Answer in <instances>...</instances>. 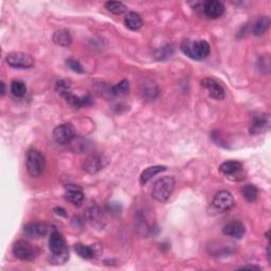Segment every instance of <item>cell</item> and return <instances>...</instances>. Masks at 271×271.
<instances>
[{
    "mask_svg": "<svg viewBox=\"0 0 271 271\" xmlns=\"http://www.w3.org/2000/svg\"><path fill=\"white\" fill-rule=\"evenodd\" d=\"M27 171L32 177H38L44 173L46 167V159L38 149L30 148L26 156Z\"/></svg>",
    "mask_w": 271,
    "mask_h": 271,
    "instance_id": "4",
    "label": "cell"
},
{
    "mask_svg": "<svg viewBox=\"0 0 271 271\" xmlns=\"http://www.w3.org/2000/svg\"><path fill=\"white\" fill-rule=\"evenodd\" d=\"M11 92L17 98H21L27 92L26 84L19 80H14L11 83Z\"/></svg>",
    "mask_w": 271,
    "mask_h": 271,
    "instance_id": "28",
    "label": "cell"
},
{
    "mask_svg": "<svg viewBox=\"0 0 271 271\" xmlns=\"http://www.w3.org/2000/svg\"><path fill=\"white\" fill-rule=\"evenodd\" d=\"M38 253V249L27 240H17L13 246V254L18 260L33 261Z\"/></svg>",
    "mask_w": 271,
    "mask_h": 271,
    "instance_id": "5",
    "label": "cell"
},
{
    "mask_svg": "<svg viewBox=\"0 0 271 271\" xmlns=\"http://www.w3.org/2000/svg\"><path fill=\"white\" fill-rule=\"evenodd\" d=\"M56 90L59 93H64L66 91H69L70 90V84L68 81L66 80H61L56 83Z\"/></svg>",
    "mask_w": 271,
    "mask_h": 271,
    "instance_id": "31",
    "label": "cell"
},
{
    "mask_svg": "<svg viewBox=\"0 0 271 271\" xmlns=\"http://www.w3.org/2000/svg\"><path fill=\"white\" fill-rule=\"evenodd\" d=\"M52 39L54 44L61 47H68L72 43V37L70 32L68 30H65V29L57 30L56 32H54Z\"/></svg>",
    "mask_w": 271,
    "mask_h": 271,
    "instance_id": "20",
    "label": "cell"
},
{
    "mask_svg": "<svg viewBox=\"0 0 271 271\" xmlns=\"http://www.w3.org/2000/svg\"><path fill=\"white\" fill-rule=\"evenodd\" d=\"M85 218L89 224L94 228L102 229L105 226L104 214H103V212H102L100 207L96 206V204H92V206H90L86 210Z\"/></svg>",
    "mask_w": 271,
    "mask_h": 271,
    "instance_id": "12",
    "label": "cell"
},
{
    "mask_svg": "<svg viewBox=\"0 0 271 271\" xmlns=\"http://www.w3.org/2000/svg\"><path fill=\"white\" fill-rule=\"evenodd\" d=\"M129 91V82L123 80L110 87V96H123Z\"/></svg>",
    "mask_w": 271,
    "mask_h": 271,
    "instance_id": "25",
    "label": "cell"
},
{
    "mask_svg": "<svg viewBox=\"0 0 271 271\" xmlns=\"http://www.w3.org/2000/svg\"><path fill=\"white\" fill-rule=\"evenodd\" d=\"M5 62L15 69H30L35 65L34 58L25 52H11L5 57Z\"/></svg>",
    "mask_w": 271,
    "mask_h": 271,
    "instance_id": "6",
    "label": "cell"
},
{
    "mask_svg": "<svg viewBox=\"0 0 271 271\" xmlns=\"http://www.w3.org/2000/svg\"><path fill=\"white\" fill-rule=\"evenodd\" d=\"M108 208H109L111 213L119 214L120 212H121V206H120V204H118L117 202L109 203V206H108Z\"/></svg>",
    "mask_w": 271,
    "mask_h": 271,
    "instance_id": "32",
    "label": "cell"
},
{
    "mask_svg": "<svg viewBox=\"0 0 271 271\" xmlns=\"http://www.w3.org/2000/svg\"><path fill=\"white\" fill-rule=\"evenodd\" d=\"M270 27V18L268 16H262L254 22L252 27V33L255 36H262L266 33Z\"/></svg>",
    "mask_w": 271,
    "mask_h": 271,
    "instance_id": "22",
    "label": "cell"
},
{
    "mask_svg": "<svg viewBox=\"0 0 271 271\" xmlns=\"http://www.w3.org/2000/svg\"><path fill=\"white\" fill-rule=\"evenodd\" d=\"M49 249L51 252V263L54 265H63L68 261L69 249L66 239L61 232L56 229L50 233Z\"/></svg>",
    "mask_w": 271,
    "mask_h": 271,
    "instance_id": "1",
    "label": "cell"
},
{
    "mask_svg": "<svg viewBox=\"0 0 271 271\" xmlns=\"http://www.w3.org/2000/svg\"><path fill=\"white\" fill-rule=\"evenodd\" d=\"M74 250L77 255L81 256L82 258H85V260H92V258L95 256V252L92 247L87 245L76 244L74 246Z\"/></svg>",
    "mask_w": 271,
    "mask_h": 271,
    "instance_id": "23",
    "label": "cell"
},
{
    "mask_svg": "<svg viewBox=\"0 0 271 271\" xmlns=\"http://www.w3.org/2000/svg\"><path fill=\"white\" fill-rule=\"evenodd\" d=\"M267 261L270 264V247H267Z\"/></svg>",
    "mask_w": 271,
    "mask_h": 271,
    "instance_id": "35",
    "label": "cell"
},
{
    "mask_svg": "<svg viewBox=\"0 0 271 271\" xmlns=\"http://www.w3.org/2000/svg\"><path fill=\"white\" fill-rule=\"evenodd\" d=\"M125 26L128 29L132 30V31H137L143 27V19L140 16V14L136 13V12H129L126 14L124 18Z\"/></svg>",
    "mask_w": 271,
    "mask_h": 271,
    "instance_id": "19",
    "label": "cell"
},
{
    "mask_svg": "<svg viewBox=\"0 0 271 271\" xmlns=\"http://www.w3.org/2000/svg\"><path fill=\"white\" fill-rule=\"evenodd\" d=\"M62 95L65 98V100L68 102L69 104L74 107H86L93 104V100L90 95H84V96H76L72 93L70 90L62 93Z\"/></svg>",
    "mask_w": 271,
    "mask_h": 271,
    "instance_id": "18",
    "label": "cell"
},
{
    "mask_svg": "<svg viewBox=\"0 0 271 271\" xmlns=\"http://www.w3.org/2000/svg\"><path fill=\"white\" fill-rule=\"evenodd\" d=\"M1 94L2 95H4V93H5V85H4V83L3 82H1Z\"/></svg>",
    "mask_w": 271,
    "mask_h": 271,
    "instance_id": "36",
    "label": "cell"
},
{
    "mask_svg": "<svg viewBox=\"0 0 271 271\" xmlns=\"http://www.w3.org/2000/svg\"><path fill=\"white\" fill-rule=\"evenodd\" d=\"M54 211H57V212H55V213L58 214V215L65 216V217H66V216H67V213H66V211L64 209H62V208H56Z\"/></svg>",
    "mask_w": 271,
    "mask_h": 271,
    "instance_id": "34",
    "label": "cell"
},
{
    "mask_svg": "<svg viewBox=\"0 0 271 271\" xmlns=\"http://www.w3.org/2000/svg\"><path fill=\"white\" fill-rule=\"evenodd\" d=\"M174 177H162L153 185L152 196L159 202H166L175 189Z\"/></svg>",
    "mask_w": 271,
    "mask_h": 271,
    "instance_id": "3",
    "label": "cell"
},
{
    "mask_svg": "<svg viewBox=\"0 0 271 271\" xmlns=\"http://www.w3.org/2000/svg\"><path fill=\"white\" fill-rule=\"evenodd\" d=\"M238 269L240 270H262L261 267H258V266H255V265H246V266H242V267H239Z\"/></svg>",
    "mask_w": 271,
    "mask_h": 271,
    "instance_id": "33",
    "label": "cell"
},
{
    "mask_svg": "<svg viewBox=\"0 0 271 271\" xmlns=\"http://www.w3.org/2000/svg\"><path fill=\"white\" fill-rule=\"evenodd\" d=\"M201 85L203 88H206L208 90L209 95L211 98H213L215 100L225 99V95H226L225 89L216 80L206 77V79H203L201 81Z\"/></svg>",
    "mask_w": 271,
    "mask_h": 271,
    "instance_id": "14",
    "label": "cell"
},
{
    "mask_svg": "<svg viewBox=\"0 0 271 271\" xmlns=\"http://www.w3.org/2000/svg\"><path fill=\"white\" fill-rule=\"evenodd\" d=\"M165 170H166V166H163V165H155V166H150V167L145 168V170L142 172L141 176H140V183L142 185L146 184L153 177L158 175L159 173L163 172Z\"/></svg>",
    "mask_w": 271,
    "mask_h": 271,
    "instance_id": "21",
    "label": "cell"
},
{
    "mask_svg": "<svg viewBox=\"0 0 271 271\" xmlns=\"http://www.w3.org/2000/svg\"><path fill=\"white\" fill-rule=\"evenodd\" d=\"M107 164V159L104 157L103 155L100 154H91L85 159L83 163L84 171L87 172L88 174H95L100 172L101 170L106 166Z\"/></svg>",
    "mask_w": 271,
    "mask_h": 271,
    "instance_id": "9",
    "label": "cell"
},
{
    "mask_svg": "<svg viewBox=\"0 0 271 271\" xmlns=\"http://www.w3.org/2000/svg\"><path fill=\"white\" fill-rule=\"evenodd\" d=\"M174 53V48L173 46H165L163 48H161L159 50L155 51V58L158 59V61H165V59L170 58Z\"/></svg>",
    "mask_w": 271,
    "mask_h": 271,
    "instance_id": "29",
    "label": "cell"
},
{
    "mask_svg": "<svg viewBox=\"0 0 271 271\" xmlns=\"http://www.w3.org/2000/svg\"><path fill=\"white\" fill-rule=\"evenodd\" d=\"M212 206L220 213L227 212L234 206V198L230 192L220 191L214 196Z\"/></svg>",
    "mask_w": 271,
    "mask_h": 271,
    "instance_id": "10",
    "label": "cell"
},
{
    "mask_svg": "<svg viewBox=\"0 0 271 271\" xmlns=\"http://www.w3.org/2000/svg\"><path fill=\"white\" fill-rule=\"evenodd\" d=\"M53 139L61 145H69V143L75 137L74 130L70 123H64L56 126L52 132Z\"/></svg>",
    "mask_w": 271,
    "mask_h": 271,
    "instance_id": "7",
    "label": "cell"
},
{
    "mask_svg": "<svg viewBox=\"0 0 271 271\" xmlns=\"http://www.w3.org/2000/svg\"><path fill=\"white\" fill-rule=\"evenodd\" d=\"M203 12L210 19H217L225 13V5L217 0H209L203 3Z\"/></svg>",
    "mask_w": 271,
    "mask_h": 271,
    "instance_id": "16",
    "label": "cell"
},
{
    "mask_svg": "<svg viewBox=\"0 0 271 271\" xmlns=\"http://www.w3.org/2000/svg\"><path fill=\"white\" fill-rule=\"evenodd\" d=\"M270 128V114L269 113H261L257 114L252 120V124L250 127L251 135H260L263 132H266Z\"/></svg>",
    "mask_w": 271,
    "mask_h": 271,
    "instance_id": "13",
    "label": "cell"
},
{
    "mask_svg": "<svg viewBox=\"0 0 271 271\" xmlns=\"http://www.w3.org/2000/svg\"><path fill=\"white\" fill-rule=\"evenodd\" d=\"M54 229L55 228L41 222H30L23 227V232L31 238H40L46 236L48 233H51Z\"/></svg>",
    "mask_w": 271,
    "mask_h": 271,
    "instance_id": "11",
    "label": "cell"
},
{
    "mask_svg": "<svg viewBox=\"0 0 271 271\" xmlns=\"http://www.w3.org/2000/svg\"><path fill=\"white\" fill-rule=\"evenodd\" d=\"M219 171L224 174L228 179L242 180L244 177V167L239 161L229 160L219 166Z\"/></svg>",
    "mask_w": 271,
    "mask_h": 271,
    "instance_id": "8",
    "label": "cell"
},
{
    "mask_svg": "<svg viewBox=\"0 0 271 271\" xmlns=\"http://www.w3.org/2000/svg\"><path fill=\"white\" fill-rule=\"evenodd\" d=\"M65 198L66 200L69 201L71 204H73L75 207H81L84 202V192L80 186L74 184H68L65 186Z\"/></svg>",
    "mask_w": 271,
    "mask_h": 271,
    "instance_id": "15",
    "label": "cell"
},
{
    "mask_svg": "<svg viewBox=\"0 0 271 271\" xmlns=\"http://www.w3.org/2000/svg\"><path fill=\"white\" fill-rule=\"evenodd\" d=\"M222 232L227 236L240 239L245 235L246 228L240 221L232 220L225 225L224 229H222Z\"/></svg>",
    "mask_w": 271,
    "mask_h": 271,
    "instance_id": "17",
    "label": "cell"
},
{
    "mask_svg": "<svg viewBox=\"0 0 271 271\" xmlns=\"http://www.w3.org/2000/svg\"><path fill=\"white\" fill-rule=\"evenodd\" d=\"M105 8L114 15H122L127 12V7L119 1H108L105 3Z\"/></svg>",
    "mask_w": 271,
    "mask_h": 271,
    "instance_id": "27",
    "label": "cell"
},
{
    "mask_svg": "<svg viewBox=\"0 0 271 271\" xmlns=\"http://www.w3.org/2000/svg\"><path fill=\"white\" fill-rule=\"evenodd\" d=\"M66 64H67V66L72 71L76 72V73H84V69L82 67V65L80 64L79 61H76V59L71 58V57L67 58Z\"/></svg>",
    "mask_w": 271,
    "mask_h": 271,
    "instance_id": "30",
    "label": "cell"
},
{
    "mask_svg": "<svg viewBox=\"0 0 271 271\" xmlns=\"http://www.w3.org/2000/svg\"><path fill=\"white\" fill-rule=\"evenodd\" d=\"M71 149L75 153H83L86 152L89 148V142L87 139H84L82 137H74L72 141L69 143Z\"/></svg>",
    "mask_w": 271,
    "mask_h": 271,
    "instance_id": "24",
    "label": "cell"
},
{
    "mask_svg": "<svg viewBox=\"0 0 271 271\" xmlns=\"http://www.w3.org/2000/svg\"><path fill=\"white\" fill-rule=\"evenodd\" d=\"M182 53L194 61H203L210 55L211 48L206 40H185L180 46Z\"/></svg>",
    "mask_w": 271,
    "mask_h": 271,
    "instance_id": "2",
    "label": "cell"
},
{
    "mask_svg": "<svg viewBox=\"0 0 271 271\" xmlns=\"http://www.w3.org/2000/svg\"><path fill=\"white\" fill-rule=\"evenodd\" d=\"M242 194L247 201L254 202L257 199L258 190L253 184H246L243 186Z\"/></svg>",
    "mask_w": 271,
    "mask_h": 271,
    "instance_id": "26",
    "label": "cell"
}]
</instances>
